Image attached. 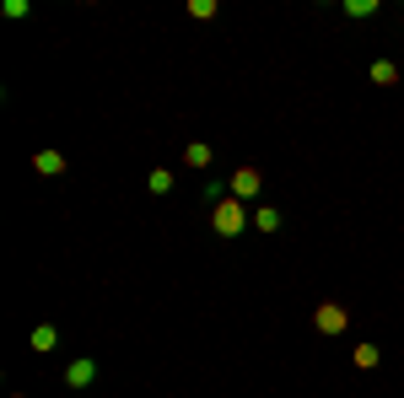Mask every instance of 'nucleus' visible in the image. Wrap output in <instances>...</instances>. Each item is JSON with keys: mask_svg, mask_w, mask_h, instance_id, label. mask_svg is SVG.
Returning <instances> with one entry per match:
<instances>
[{"mask_svg": "<svg viewBox=\"0 0 404 398\" xmlns=\"http://www.w3.org/2000/svg\"><path fill=\"white\" fill-rule=\"evenodd\" d=\"M313 328H318V334H345V328H351V313H345L340 302H318L313 307Z\"/></svg>", "mask_w": 404, "mask_h": 398, "instance_id": "nucleus-2", "label": "nucleus"}, {"mask_svg": "<svg viewBox=\"0 0 404 398\" xmlns=\"http://www.w3.org/2000/svg\"><path fill=\"white\" fill-rule=\"evenodd\" d=\"M33 167L43 172V178H60V172H65V157H60V151H38Z\"/></svg>", "mask_w": 404, "mask_h": 398, "instance_id": "nucleus-6", "label": "nucleus"}, {"mask_svg": "<svg viewBox=\"0 0 404 398\" xmlns=\"http://www.w3.org/2000/svg\"><path fill=\"white\" fill-rule=\"evenodd\" d=\"M146 189H151V194H167V189H172V172H167V167H157V172L146 178Z\"/></svg>", "mask_w": 404, "mask_h": 398, "instance_id": "nucleus-10", "label": "nucleus"}, {"mask_svg": "<svg viewBox=\"0 0 404 398\" xmlns=\"http://www.w3.org/2000/svg\"><path fill=\"white\" fill-rule=\"evenodd\" d=\"M184 162H189V167H210V145L205 140H189L184 145Z\"/></svg>", "mask_w": 404, "mask_h": 398, "instance_id": "nucleus-8", "label": "nucleus"}, {"mask_svg": "<svg viewBox=\"0 0 404 398\" xmlns=\"http://www.w3.org/2000/svg\"><path fill=\"white\" fill-rule=\"evenodd\" d=\"M259 189H264V172H259V167H237L232 172V199H243V205H248Z\"/></svg>", "mask_w": 404, "mask_h": 398, "instance_id": "nucleus-4", "label": "nucleus"}, {"mask_svg": "<svg viewBox=\"0 0 404 398\" xmlns=\"http://www.w3.org/2000/svg\"><path fill=\"white\" fill-rule=\"evenodd\" d=\"M189 16H195V22H210V16H216V0H189Z\"/></svg>", "mask_w": 404, "mask_h": 398, "instance_id": "nucleus-11", "label": "nucleus"}, {"mask_svg": "<svg viewBox=\"0 0 404 398\" xmlns=\"http://www.w3.org/2000/svg\"><path fill=\"white\" fill-rule=\"evenodd\" d=\"M345 11H351V16H372V11H378V0H351Z\"/></svg>", "mask_w": 404, "mask_h": 398, "instance_id": "nucleus-13", "label": "nucleus"}, {"mask_svg": "<svg viewBox=\"0 0 404 398\" xmlns=\"http://www.w3.org/2000/svg\"><path fill=\"white\" fill-rule=\"evenodd\" d=\"M281 221H286V216H281L275 205H259V210H254V226H259V231H281Z\"/></svg>", "mask_w": 404, "mask_h": 398, "instance_id": "nucleus-7", "label": "nucleus"}, {"mask_svg": "<svg viewBox=\"0 0 404 398\" xmlns=\"http://www.w3.org/2000/svg\"><path fill=\"white\" fill-rule=\"evenodd\" d=\"M98 377H103V361H98V355H76V361L65 366V382H71V387H92Z\"/></svg>", "mask_w": 404, "mask_h": 398, "instance_id": "nucleus-3", "label": "nucleus"}, {"mask_svg": "<svg viewBox=\"0 0 404 398\" xmlns=\"http://www.w3.org/2000/svg\"><path fill=\"white\" fill-rule=\"evenodd\" d=\"M372 81H378V86H393V81H399V65H393V60H372Z\"/></svg>", "mask_w": 404, "mask_h": 398, "instance_id": "nucleus-9", "label": "nucleus"}, {"mask_svg": "<svg viewBox=\"0 0 404 398\" xmlns=\"http://www.w3.org/2000/svg\"><path fill=\"white\" fill-rule=\"evenodd\" d=\"M356 366L372 372V366H378V345H356Z\"/></svg>", "mask_w": 404, "mask_h": 398, "instance_id": "nucleus-12", "label": "nucleus"}, {"mask_svg": "<svg viewBox=\"0 0 404 398\" xmlns=\"http://www.w3.org/2000/svg\"><path fill=\"white\" fill-rule=\"evenodd\" d=\"M16 398H22V393H16Z\"/></svg>", "mask_w": 404, "mask_h": 398, "instance_id": "nucleus-14", "label": "nucleus"}, {"mask_svg": "<svg viewBox=\"0 0 404 398\" xmlns=\"http://www.w3.org/2000/svg\"><path fill=\"white\" fill-rule=\"evenodd\" d=\"M210 226H216L221 237H243L248 231V205L243 199H221V205L210 210Z\"/></svg>", "mask_w": 404, "mask_h": 398, "instance_id": "nucleus-1", "label": "nucleus"}, {"mask_svg": "<svg viewBox=\"0 0 404 398\" xmlns=\"http://www.w3.org/2000/svg\"><path fill=\"white\" fill-rule=\"evenodd\" d=\"M54 345H60V328H54V323H38V328H33V350H38V355H49Z\"/></svg>", "mask_w": 404, "mask_h": 398, "instance_id": "nucleus-5", "label": "nucleus"}]
</instances>
